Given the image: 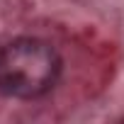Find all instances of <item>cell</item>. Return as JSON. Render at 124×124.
Listing matches in <instances>:
<instances>
[{
  "label": "cell",
  "mask_w": 124,
  "mask_h": 124,
  "mask_svg": "<svg viewBox=\"0 0 124 124\" xmlns=\"http://www.w3.org/2000/svg\"><path fill=\"white\" fill-rule=\"evenodd\" d=\"M58 73L61 58L41 39H15L0 51V93L8 97H41L56 85Z\"/></svg>",
  "instance_id": "1"
}]
</instances>
